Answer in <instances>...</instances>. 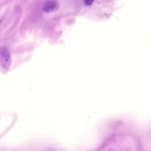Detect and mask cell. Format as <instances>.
I'll return each instance as SVG.
<instances>
[{
  "label": "cell",
  "instance_id": "cell-1",
  "mask_svg": "<svg viewBox=\"0 0 151 151\" xmlns=\"http://www.w3.org/2000/svg\"><path fill=\"white\" fill-rule=\"evenodd\" d=\"M11 63L9 50L6 47L0 48V67L5 71L9 70Z\"/></svg>",
  "mask_w": 151,
  "mask_h": 151
},
{
  "label": "cell",
  "instance_id": "cell-2",
  "mask_svg": "<svg viewBox=\"0 0 151 151\" xmlns=\"http://www.w3.org/2000/svg\"><path fill=\"white\" fill-rule=\"evenodd\" d=\"M57 7L58 4L56 1L54 0H50L45 4L44 6V10L46 12H51L55 10Z\"/></svg>",
  "mask_w": 151,
  "mask_h": 151
},
{
  "label": "cell",
  "instance_id": "cell-3",
  "mask_svg": "<svg viewBox=\"0 0 151 151\" xmlns=\"http://www.w3.org/2000/svg\"><path fill=\"white\" fill-rule=\"evenodd\" d=\"M94 1V0H84V3L86 5L89 6V5H91L93 3Z\"/></svg>",
  "mask_w": 151,
  "mask_h": 151
}]
</instances>
